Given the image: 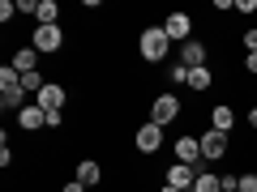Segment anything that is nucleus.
<instances>
[{
  "instance_id": "nucleus-4",
  "label": "nucleus",
  "mask_w": 257,
  "mask_h": 192,
  "mask_svg": "<svg viewBox=\"0 0 257 192\" xmlns=\"http://www.w3.org/2000/svg\"><path fill=\"white\" fill-rule=\"evenodd\" d=\"M159 146H163V128H159L155 120L142 124V128H138V150H142V154H155Z\"/></svg>"
},
{
  "instance_id": "nucleus-12",
  "label": "nucleus",
  "mask_w": 257,
  "mask_h": 192,
  "mask_svg": "<svg viewBox=\"0 0 257 192\" xmlns=\"http://www.w3.org/2000/svg\"><path fill=\"white\" fill-rule=\"evenodd\" d=\"M18 124L22 128H39V124H47V111L39 107V102H35V107H22L18 111Z\"/></svg>"
},
{
  "instance_id": "nucleus-22",
  "label": "nucleus",
  "mask_w": 257,
  "mask_h": 192,
  "mask_svg": "<svg viewBox=\"0 0 257 192\" xmlns=\"http://www.w3.org/2000/svg\"><path fill=\"white\" fill-rule=\"evenodd\" d=\"M18 13H39V0H18Z\"/></svg>"
},
{
  "instance_id": "nucleus-19",
  "label": "nucleus",
  "mask_w": 257,
  "mask_h": 192,
  "mask_svg": "<svg viewBox=\"0 0 257 192\" xmlns=\"http://www.w3.org/2000/svg\"><path fill=\"white\" fill-rule=\"evenodd\" d=\"M43 77H39V73H26V77H22V90H26V94H39V90H43Z\"/></svg>"
},
{
  "instance_id": "nucleus-11",
  "label": "nucleus",
  "mask_w": 257,
  "mask_h": 192,
  "mask_svg": "<svg viewBox=\"0 0 257 192\" xmlns=\"http://www.w3.org/2000/svg\"><path fill=\"white\" fill-rule=\"evenodd\" d=\"M176 158H180L184 166H197V162H202V141H197V137H180V141H176Z\"/></svg>"
},
{
  "instance_id": "nucleus-5",
  "label": "nucleus",
  "mask_w": 257,
  "mask_h": 192,
  "mask_svg": "<svg viewBox=\"0 0 257 192\" xmlns=\"http://www.w3.org/2000/svg\"><path fill=\"white\" fill-rule=\"evenodd\" d=\"M193 184H197V166H184V162H176L172 171H167V188L184 192V188H193Z\"/></svg>"
},
{
  "instance_id": "nucleus-7",
  "label": "nucleus",
  "mask_w": 257,
  "mask_h": 192,
  "mask_svg": "<svg viewBox=\"0 0 257 192\" xmlns=\"http://www.w3.org/2000/svg\"><path fill=\"white\" fill-rule=\"evenodd\" d=\"M223 154H227V132L210 128V132L202 137V158H210V162H214V158H223Z\"/></svg>"
},
{
  "instance_id": "nucleus-3",
  "label": "nucleus",
  "mask_w": 257,
  "mask_h": 192,
  "mask_svg": "<svg viewBox=\"0 0 257 192\" xmlns=\"http://www.w3.org/2000/svg\"><path fill=\"white\" fill-rule=\"evenodd\" d=\"M176 116H180V98H176V94H159V98H155V107H150V120H155V124L163 128V124H172Z\"/></svg>"
},
{
  "instance_id": "nucleus-20",
  "label": "nucleus",
  "mask_w": 257,
  "mask_h": 192,
  "mask_svg": "<svg viewBox=\"0 0 257 192\" xmlns=\"http://www.w3.org/2000/svg\"><path fill=\"white\" fill-rule=\"evenodd\" d=\"M236 192H257V175H240V184H236Z\"/></svg>"
},
{
  "instance_id": "nucleus-8",
  "label": "nucleus",
  "mask_w": 257,
  "mask_h": 192,
  "mask_svg": "<svg viewBox=\"0 0 257 192\" xmlns=\"http://www.w3.org/2000/svg\"><path fill=\"white\" fill-rule=\"evenodd\" d=\"M189 30H193V22H189V13H172V18L163 22V34L172 38V43H176V38H180V43H189Z\"/></svg>"
},
{
  "instance_id": "nucleus-14",
  "label": "nucleus",
  "mask_w": 257,
  "mask_h": 192,
  "mask_svg": "<svg viewBox=\"0 0 257 192\" xmlns=\"http://www.w3.org/2000/svg\"><path fill=\"white\" fill-rule=\"evenodd\" d=\"M35 60H39V52H35V47H22V52L13 56V68H18V73L26 77V73H35Z\"/></svg>"
},
{
  "instance_id": "nucleus-26",
  "label": "nucleus",
  "mask_w": 257,
  "mask_h": 192,
  "mask_svg": "<svg viewBox=\"0 0 257 192\" xmlns=\"http://www.w3.org/2000/svg\"><path fill=\"white\" fill-rule=\"evenodd\" d=\"M159 192H176V188H167V184H163V188H159Z\"/></svg>"
},
{
  "instance_id": "nucleus-15",
  "label": "nucleus",
  "mask_w": 257,
  "mask_h": 192,
  "mask_svg": "<svg viewBox=\"0 0 257 192\" xmlns=\"http://www.w3.org/2000/svg\"><path fill=\"white\" fill-rule=\"evenodd\" d=\"M77 184H86V188H90V184H99V162H90V158H86V162H77Z\"/></svg>"
},
{
  "instance_id": "nucleus-24",
  "label": "nucleus",
  "mask_w": 257,
  "mask_h": 192,
  "mask_svg": "<svg viewBox=\"0 0 257 192\" xmlns=\"http://www.w3.org/2000/svg\"><path fill=\"white\" fill-rule=\"evenodd\" d=\"M244 64H248V73H257V52H248V60H244Z\"/></svg>"
},
{
  "instance_id": "nucleus-18",
  "label": "nucleus",
  "mask_w": 257,
  "mask_h": 192,
  "mask_svg": "<svg viewBox=\"0 0 257 192\" xmlns=\"http://www.w3.org/2000/svg\"><path fill=\"white\" fill-rule=\"evenodd\" d=\"M210 82H214V77H210V68H189V86H193V90H206Z\"/></svg>"
},
{
  "instance_id": "nucleus-16",
  "label": "nucleus",
  "mask_w": 257,
  "mask_h": 192,
  "mask_svg": "<svg viewBox=\"0 0 257 192\" xmlns=\"http://www.w3.org/2000/svg\"><path fill=\"white\" fill-rule=\"evenodd\" d=\"M193 192H223V184L214 180V171H197V184H193Z\"/></svg>"
},
{
  "instance_id": "nucleus-23",
  "label": "nucleus",
  "mask_w": 257,
  "mask_h": 192,
  "mask_svg": "<svg viewBox=\"0 0 257 192\" xmlns=\"http://www.w3.org/2000/svg\"><path fill=\"white\" fill-rule=\"evenodd\" d=\"M64 192H86V184H77V180H73V184H64Z\"/></svg>"
},
{
  "instance_id": "nucleus-9",
  "label": "nucleus",
  "mask_w": 257,
  "mask_h": 192,
  "mask_svg": "<svg viewBox=\"0 0 257 192\" xmlns=\"http://www.w3.org/2000/svg\"><path fill=\"white\" fill-rule=\"evenodd\" d=\"M35 98H39V107H43L47 116H52V111H60V107H64V86H56V82H47L43 90L35 94Z\"/></svg>"
},
{
  "instance_id": "nucleus-6",
  "label": "nucleus",
  "mask_w": 257,
  "mask_h": 192,
  "mask_svg": "<svg viewBox=\"0 0 257 192\" xmlns=\"http://www.w3.org/2000/svg\"><path fill=\"white\" fill-rule=\"evenodd\" d=\"M180 64L184 68H206V43H197V38L180 43Z\"/></svg>"
},
{
  "instance_id": "nucleus-2",
  "label": "nucleus",
  "mask_w": 257,
  "mask_h": 192,
  "mask_svg": "<svg viewBox=\"0 0 257 192\" xmlns=\"http://www.w3.org/2000/svg\"><path fill=\"white\" fill-rule=\"evenodd\" d=\"M167 47H172V38L163 34V26H146V30H142V56H146L150 64H155V60H163V56H167Z\"/></svg>"
},
{
  "instance_id": "nucleus-25",
  "label": "nucleus",
  "mask_w": 257,
  "mask_h": 192,
  "mask_svg": "<svg viewBox=\"0 0 257 192\" xmlns=\"http://www.w3.org/2000/svg\"><path fill=\"white\" fill-rule=\"evenodd\" d=\"M248 124H253V128H257V107H253V111H248Z\"/></svg>"
},
{
  "instance_id": "nucleus-21",
  "label": "nucleus",
  "mask_w": 257,
  "mask_h": 192,
  "mask_svg": "<svg viewBox=\"0 0 257 192\" xmlns=\"http://www.w3.org/2000/svg\"><path fill=\"white\" fill-rule=\"evenodd\" d=\"M13 13H18V4H13V0H0V22H9Z\"/></svg>"
},
{
  "instance_id": "nucleus-13",
  "label": "nucleus",
  "mask_w": 257,
  "mask_h": 192,
  "mask_svg": "<svg viewBox=\"0 0 257 192\" xmlns=\"http://www.w3.org/2000/svg\"><path fill=\"white\" fill-rule=\"evenodd\" d=\"M231 124H236V111H231V107H214V111H210V128L231 132Z\"/></svg>"
},
{
  "instance_id": "nucleus-17",
  "label": "nucleus",
  "mask_w": 257,
  "mask_h": 192,
  "mask_svg": "<svg viewBox=\"0 0 257 192\" xmlns=\"http://www.w3.org/2000/svg\"><path fill=\"white\" fill-rule=\"evenodd\" d=\"M56 13H60V9H56V0H39L35 18H39V26H56Z\"/></svg>"
},
{
  "instance_id": "nucleus-1",
  "label": "nucleus",
  "mask_w": 257,
  "mask_h": 192,
  "mask_svg": "<svg viewBox=\"0 0 257 192\" xmlns=\"http://www.w3.org/2000/svg\"><path fill=\"white\" fill-rule=\"evenodd\" d=\"M22 98H26V90H22V73L13 68V64H5V68H0V102H5V111H9V107L22 111Z\"/></svg>"
},
{
  "instance_id": "nucleus-27",
  "label": "nucleus",
  "mask_w": 257,
  "mask_h": 192,
  "mask_svg": "<svg viewBox=\"0 0 257 192\" xmlns=\"http://www.w3.org/2000/svg\"><path fill=\"white\" fill-rule=\"evenodd\" d=\"M223 192H236V188H223Z\"/></svg>"
},
{
  "instance_id": "nucleus-10",
  "label": "nucleus",
  "mask_w": 257,
  "mask_h": 192,
  "mask_svg": "<svg viewBox=\"0 0 257 192\" xmlns=\"http://www.w3.org/2000/svg\"><path fill=\"white\" fill-rule=\"evenodd\" d=\"M60 43H64L60 26H39V30H35V43H30V47H35V52H56Z\"/></svg>"
}]
</instances>
